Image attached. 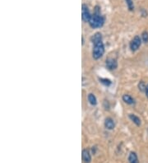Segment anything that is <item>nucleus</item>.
I'll use <instances>...</instances> for the list:
<instances>
[{"label":"nucleus","instance_id":"nucleus-1","mask_svg":"<svg viewBox=\"0 0 148 163\" xmlns=\"http://www.w3.org/2000/svg\"><path fill=\"white\" fill-rule=\"evenodd\" d=\"M105 54V45L103 41L93 44V50H92V57L94 59H100Z\"/></svg>","mask_w":148,"mask_h":163},{"label":"nucleus","instance_id":"nucleus-2","mask_svg":"<svg viewBox=\"0 0 148 163\" xmlns=\"http://www.w3.org/2000/svg\"><path fill=\"white\" fill-rule=\"evenodd\" d=\"M104 23H105L104 17L100 14H97V13L92 15L90 21H89V25L93 29L100 28V27H103Z\"/></svg>","mask_w":148,"mask_h":163},{"label":"nucleus","instance_id":"nucleus-3","mask_svg":"<svg viewBox=\"0 0 148 163\" xmlns=\"http://www.w3.org/2000/svg\"><path fill=\"white\" fill-rule=\"evenodd\" d=\"M141 39L140 38V36H134L133 39L131 41L130 45H129V47L132 51H136L139 49V47L141 46Z\"/></svg>","mask_w":148,"mask_h":163},{"label":"nucleus","instance_id":"nucleus-4","mask_svg":"<svg viewBox=\"0 0 148 163\" xmlns=\"http://www.w3.org/2000/svg\"><path fill=\"white\" fill-rule=\"evenodd\" d=\"M82 20L86 22H89L91 17H92V14L90 13L89 7L86 4L82 5Z\"/></svg>","mask_w":148,"mask_h":163},{"label":"nucleus","instance_id":"nucleus-5","mask_svg":"<svg viewBox=\"0 0 148 163\" xmlns=\"http://www.w3.org/2000/svg\"><path fill=\"white\" fill-rule=\"evenodd\" d=\"M106 66L109 70H114L118 67V62L113 58H108L106 61Z\"/></svg>","mask_w":148,"mask_h":163},{"label":"nucleus","instance_id":"nucleus-6","mask_svg":"<svg viewBox=\"0 0 148 163\" xmlns=\"http://www.w3.org/2000/svg\"><path fill=\"white\" fill-rule=\"evenodd\" d=\"M82 159L84 163H91L92 162V155L90 152V150L87 148H85L82 150Z\"/></svg>","mask_w":148,"mask_h":163},{"label":"nucleus","instance_id":"nucleus-7","mask_svg":"<svg viewBox=\"0 0 148 163\" xmlns=\"http://www.w3.org/2000/svg\"><path fill=\"white\" fill-rule=\"evenodd\" d=\"M104 124H105V127H106V129H108V130H113V128H115V122L110 117L106 118L105 120Z\"/></svg>","mask_w":148,"mask_h":163},{"label":"nucleus","instance_id":"nucleus-8","mask_svg":"<svg viewBox=\"0 0 148 163\" xmlns=\"http://www.w3.org/2000/svg\"><path fill=\"white\" fill-rule=\"evenodd\" d=\"M127 160H128L129 163H139L138 157H137V153L135 152H131L129 153Z\"/></svg>","mask_w":148,"mask_h":163},{"label":"nucleus","instance_id":"nucleus-9","mask_svg":"<svg viewBox=\"0 0 148 163\" xmlns=\"http://www.w3.org/2000/svg\"><path fill=\"white\" fill-rule=\"evenodd\" d=\"M123 100L124 101V103H126L127 105H131L133 106L135 104V100L130 96V95H127V94H124L122 97Z\"/></svg>","mask_w":148,"mask_h":163},{"label":"nucleus","instance_id":"nucleus-10","mask_svg":"<svg viewBox=\"0 0 148 163\" xmlns=\"http://www.w3.org/2000/svg\"><path fill=\"white\" fill-rule=\"evenodd\" d=\"M91 41H92V44H95V43L102 41V34H101L100 32H96V33H95V34L91 37Z\"/></svg>","mask_w":148,"mask_h":163},{"label":"nucleus","instance_id":"nucleus-11","mask_svg":"<svg viewBox=\"0 0 148 163\" xmlns=\"http://www.w3.org/2000/svg\"><path fill=\"white\" fill-rule=\"evenodd\" d=\"M128 117H129V119L133 121L137 126H140V125H141V120H140V118H139L138 116H137L136 114H128Z\"/></svg>","mask_w":148,"mask_h":163},{"label":"nucleus","instance_id":"nucleus-12","mask_svg":"<svg viewBox=\"0 0 148 163\" xmlns=\"http://www.w3.org/2000/svg\"><path fill=\"white\" fill-rule=\"evenodd\" d=\"M87 99H88V101L89 103L92 105V106H96L97 105V99L96 97V96L92 93H90L87 96Z\"/></svg>","mask_w":148,"mask_h":163},{"label":"nucleus","instance_id":"nucleus-13","mask_svg":"<svg viewBox=\"0 0 148 163\" xmlns=\"http://www.w3.org/2000/svg\"><path fill=\"white\" fill-rule=\"evenodd\" d=\"M99 81H100V83H102L103 85L106 86H110L112 84V82L110 79H107V78H100Z\"/></svg>","mask_w":148,"mask_h":163},{"label":"nucleus","instance_id":"nucleus-14","mask_svg":"<svg viewBox=\"0 0 148 163\" xmlns=\"http://www.w3.org/2000/svg\"><path fill=\"white\" fill-rule=\"evenodd\" d=\"M126 4H127V8L129 11H133L134 10V4L133 0H125Z\"/></svg>","mask_w":148,"mask_h":163},{"label":"nucleus","instance_id":"nucleus-15","mask_svg":"<svg viewBox=\"0 0 148 163\" xmlns=\"http://www.w3.org/2000/svg\"><path fill=\"white\" fill-rule=\"evenodd\" d=\"M146 87L147 85L145 84V82L143 81H141L139 83H138V89L141 91V92H145L146 91Z\"/></svg>","mask_w":148,"mask_h":163},{"label":"nucleus","instance_id":"nucleus-16","mask_svg":"<svg viewBox=\"0 0 148 163\" xmlns=\"http://www.w3.org/2000/svg\"><path fill=\"white\" fill-rule=\"evenodd\" d=\"M141 39L145 43L148 42V32L147 31H143L141 34Z\"/></svg>","mask_w":148,"mask_h":163},{"label":"nucleus","instance_id":"nucleus-17","mask_svg":"<svg viewBox=\"0 0 148 163\" xmlns=\"http://www.w3.org/2000/svg\"><path fill=\"white\" fill-rule=\"evenodd\" d=\"M145 93H146V96L148 98V84L147 85V87H146V91H145Z\"/></svg>","mask_w":148,"mask_h":163}]
</instances>
